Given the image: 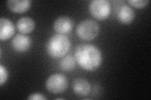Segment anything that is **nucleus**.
I'll list each match as a JSON object with an SVG mask.
<instances>
[{
	"label": "nucleus",
	"instance_id": "obj_3",
	"mask_svg": "<svg viewBox=\"0 0 151 100\" xmlns=\"http://www.w3.org/2000/svg\"><path fill=\"white\" fill-rule=\"evenodd\" d=\"M76 33L82 40H92L98 35L99 26L96 21L92 20H85L78 24Z\"/></svg>",
	"mask_w": 151,
	"mask_h": 100
},
{
	"label": "nucleus",
	"instance_id": "obj_11",
	"mask_svg": "<svg viewBox=\"0 0 151 100\" xmlns=\"http://www.w3.org/2000/svg\"><path fill=\"white\" fill-rule=\"evenodd\" d=\"M35 22L30 17H22L17 22V28L18 30L23 34H27L31 33L35 28Z\"/></svg>",
	"mask_w": 151,
	"mask_h": 100
},
{
	"label": "nucleus",
	"instance_id": "obj_13",
	"mask_svg": "<svg viewBox=\"0 0 151 100\" xmlns=\"http://www.w3.org/2000/svg\"><path fill=\"white\" fill-rule=\"evenodd\" d=\"M60 68L63 70L65 71H72L76 66V60L71 56H66L65 57L61 60Z\"/></svg>",
	"mask_w": 151,
	"mask_h": 100
},
{
	"label": "nucleus",
	"instance_id": "obj_2",
	"mask_svg": "<svg viewBox=\"0 0 151 100\" xmlns=\"http://www.w3.org/2000/svg\"><path fill=\"white\" fill-rule=\"evenodd\" d=\"M70 43L68 38L61 34L54 35L49 39L46 45L48 55L54 58L63 57L70 48Z\"/></svg>",
	"mask_w": 151,
	"mask_h": 100
},
{
	"label": "nucleus",
	"instance_id": "obj_15",
	"mask_svg": "<svg viewBox=\"0 0 151 100\" xmlns=\"http://www.w3.org/2000/svg\"><path fill=\"white\" fill-rule=\"evenodd\" d=\"M8 77V73L6 68L2 65H0V85L3 86L4 83H6Z\"/></svg>",
	"mask_w": 151,
	"mask_h": 100
},
{
	"label": "nucleus",
	"instance_id": "obj_8",
	"mask_svg": "<svg viewBox=\"0 0 151 100\" xmlns=\"http://www.w3.org/2000/svg\"><path fill=\"white\" fill-rule=\"evenodd\" d=\"M15 31V26L10 20L6 18L0 19V39L1 41L10 38Z\"/></svg>",
	"mask_w": 151,
	"mask_h": 100
},
{
	"label": "nucleus",
	"instance_id": "obj_14",
	"mask_svg": "<svg viewBox=\"0 0 151 100\" xmlns=\"http://www.w3.org/2000/svg\"><path fill=\"white\" fill-rule=\"evenodd\" d=\"M128 3L137 8H142L149 3V0H129Z\"/></svg>",
	"mask_w": 151,
	"mask_h": 100
},
{
	"label": "nucleus",
	"instance_id": "obj_5",
	"mask_svg": "<svg viewBox=\"0 0 151 100\" xmlns=\"http://www.w3.org/2000/svg\"><path fill=\"white\" fill-rule=\"evenodd\" d=\"M46 88L52 93H62L68 87V80L64 74L55 73L50 75L46 81Z\"/></svg>",
	"mask_w": 151,
	"mask_h": 100
},
{
	"label": "nucleus",
	"instance_id": "obj_7",
	"mask_svg": "<svg viewBox=\"0 0 151 100\" xmlns=\"http://www.w3.org/2000/svg\"><path fill=\"white\" fill-rule=\"evenodd\" d=\"M32 41L30 37L23 34H17L12 42L13 49L18 52H25L30 48Z\"/></svg>",
	"mask_w": 151,
	"mask_h": 100
},
{
	"label": "nucleus",
	"instance_id": "obj_9",
	"mask_svg": "<svg viewBox=\"0 0 151 100\" xmlns=\"http://www.w3.org/2000/svg\"><path fill=\"white\" fill-rule=\"evenodd\" d=\"M73 89L75 94L78 96H84L88 94L91 91V86L86 79L76 78L73 83Z\"/></svg>",
	"mask_w": 151,
	"mask_h": 100
},
{
	"label": "nucleus",
	"instance_id": "obj_10",
	"mask_svg": "<svg viewBox=\"0 0 151 100\" xmlns=\"http://www.w3.org/2000/svg\"><path fill=\"white\" fill-rule=\"evenodd\" d=\"M32 2L29 0H9L8 7L14 13H22L26 12L31 6Z\"/></svg>",
	"mask_w": 151,
	"mask_h": 100
},
{
	"label": "nucleus",
	"instance_id": "obj_12",
	"mask_svg": "<svg viewBox=\"0 0 151 100\" xmlns=\"http://www.w3.org/2000/svg\"><path fill=\"white\" fill-rule=\"evenodd\" d=\"M117 18L120 23L123 24H129L134 20L135 13L130 6L124 5L118 12Z\"/></svg>",
	"mask_w": 151,
	"mask_h": 100
},
{
	"label": "nucleus",
	"instance_id": "obj_16",
	"mask_svg": "<svg viewBox=\"0 0 151 100\" xmlns=\"http://www.w3.org/2000/svg\"><path fill=\"white\" fill-rule=\"evenodd\" d=\"M28 99H30V100H44L46 99L47 98L44 96L43 94L39 93H34L30 94L28 97L27 98Z\"/></svg>",
	"mask_w": 151,
	"mask_h": 100
},
{
	"label": "nucleus",
	"instance_id": "obj_4",
	"mask_svg": "<svg viewBox=\"0 0 151 100\" xmlns=\"http://www.w3.org/2000/svg\"><path fill=\"white\" fill-rule=\"evenodd\" d=\"M91 15L99 20H103L109 16L111 4L106 0H93L89 4Z\"/></svg>",
	"mask_w": 151,
	"mask_h": 100
},
{
	"label": "nucleus",
	"instance_id": "obj_6",
	"mask_svg": "<svg viewBox=\"0 0 151 100\" xmlns=\"http://www.w3.org/2000/svg\"><path fill=\"white\" fill-rule=\"evenodd\" d=\"M74 26L73 20L68 16H60L54 23V29L59 34L64 35L71 31Z\"/></svg>",
	"mask_w": 151,
	"mask_h": 100
},
{
	"label": "nucleus",
	"instance_id": "obj_1",
	"mask_svg": "<svg viewBox=\"0 0 151 100\" xmlns=\"http://www.w3.org/2000/svg\"><path fill=\"white\" fill-rule=\"evenodd\" d=\"M74 58L81 67L93 71L100 67L102 63V54L98 48L93 45L81 44L74 51Z\"/></svg>",
	"mask_w": 151,
	"mask_h": 100
}]
</instances>
